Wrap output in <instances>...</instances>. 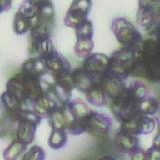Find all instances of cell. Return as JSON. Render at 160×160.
Returning a JSON list of instances; mask_svg holds the SVG:
<instances>
[{"label": "cell", "mask_w": 160, "mask_h": 160, "mask_svg": "<svg viewBox=\"0 0 160 160\" xmlns=\"http://www.w3.org/2000/svg\"><path fill=\"white\" fill-rule=\"evenodd\" d=\"M90 8H91V0H73L68 12L77 15L83 19H87Z\"/></svg>", "instance_id": "cell-17"}, {"label": "cell", "mask_w": 160, "mask_h": 160, "mask_svg": "<svg viewBox=\"0 0 160 160\" xmlns=\"http://www.w3.org/2000/svg\"><path fill=\"white\" fill-rule=\"evenodd\" d=\"M67 104L70 110H71V112L75 116V118L78 119L79 121H81V122H83V120L88 116V114L90 112H91V110L88 107L86 102L83 101V100L80 98L70 100Z\"/></svg>", "instance_id": "cell-13"}, {"label": "cell", "mask_w": 160, "mask_h": 160, "mask_svg": "<svg viewBox=\"0 0 160 160\" xmlns=\"http://www.w3.org/2000/svg\"><path fill=\"white\" fill-rule=\"evenodd\" d=\"M112 30L116 38L125 46H129L134 40L132 26L124 19H115L112 22Z\"/></svg>", "instance_id": "cell-7"}, {"label": "cell", "mask_w": 160, "mask_h": 160, "mask_svg": "<svg viewBox=\"0 0 160 160\" xmlns=\"http://www.w3.org/2000/svg\"><path fill=\"white\" fill-rule=\"evenodd\" d=\"M153 147L157 148L160 150V132L156 135V137L154 139V142H153Z\"/></svg>", "instance_id": "cell-28"}, {"label": "cell", "mask_w": 160, "mask_h": 160, "mask_svg": "<svg viewBox=\"0 0 160 160\" xmlns=\"http://www.w3.org/2000/svg\"><path fill=\"white\" fill-rule=\"evenodd\" d=\"M71 75L75 88L83 93H86L90 88H92L94 85L97 84L96 79L85 71L82 67L72 70Z\"/></svg>", "instance_id": "cell-8"}, {"label": "cell", "mask_w": 160, "mask_h": 160, "mask_svg": "<svg viewBox=\"0 0 160 160\" xmlns=\"http://www.w3.org/2000/svg\"><path fill=\"white\" fill-rule=\"evenodd\" d=\"M48 123L51 129H58V130H65V121L62 110L60 107L55 109L47 116Z\"/></svg>", "instance_id": "cell-21"}, {"label": "cell", "mask_w": 160, "mask_h": 160, "mask_svg": "<svg viewBox=\"0 0 160 160\" xmlns=\"http://www.w3.org/2000/svg\"><path fill=\"white\" fill-rule=\"evenodd\" d=\"M28 1H30L34 5H36V6H39V5H41V4H44L46 2L51 1V0H28Z\"/></svg>", "instance_id": "cell-29"}, {"label": "cell", "mask_w": 160, "mask_h": 160, "mask_svg": "<svg viewBox=\"0 0 160 160\" xmlns=\"http://www.w3.org/2000/svg\"><path fill=\"white\" fill-rule=\"evenodd\" d=\"M31 28L29 31V38L33 39L35 41H40V40L50 38L52 31V24L40 22L35 18H32L31 20Z\"/></svg>", "instance_id": "cell-11"}, {"label": "cell", "mask_w": 160, "mask_h": 160, "mask_svg": "<svg viewBox=\"0 0 160 160\" xmlns=\"http://www.w3.org/2000/svg\"><path fill=\"white\" fill-rule=\"evenodd\" d=\"M30 28H31V21H30V19L24 17L19 12H16L13 20L14 32L18 35H23L29 32Z\"/></svg>", "instance_id": "cell-20"}, {"label": "cell", "mask_w": 160, "mask_h": 160, "mask_svg": "<svg viewBox=\"0 0 160 160\" xmlns=\"http://www.w3.org/2000/svg\"><path fill=\"white\" fill-rule=\"evenodd\" d=\"M34 18L40 22H44V23L54 25L55 11H54V6H53L52 2L49 1V2L39 5L38 8H37L36 16H35Z\"/></svg>", "instance_id": "cell-14"}, {"label": "cell", "mask_w": 160, "mask_h": 160, "mask_svg": "<svg viewBox=\"0 0 160 160\" xmlns=\"http://www.w3.org/2000/svg\"><path fill=\"white\" fill-rule=\"evenodd\" d=\"M21 71L36 77H42L48 73L44 59L40 57H31L27 59L22 64Z\"/></svg>", "instance_id": "cell-10"}, {"label": "cell", "mask_w": 160, "mask_h": 160, "mask_svg": "<svg viewBox=\"0 0 160 160\" xmlns=\"http://www.w3.org/2000/svg\"><path fill=\"white\" fill-rule=\"evenodd\" d=\"M45 156L44 149L38 145H34L24 152L21 160H45Z\"/></svg>", "instance_id": "cell-23"}, {"label": "cell", "mask_w": 160, "mask_h": 160, "mask_svg": "<svg viewBox=\"0 0 160 160\" xmlns=\"http://www.w3.org/2000/svg\"><path fill=\"white\" fill-rule=\"evenodd\" d=\"M114 143L117 149L123 153H130L132 150L138 147V139L136 136L122 130H120L116 134Z\"/></svg>", "instance_id": "cell-9"}, {"label": "cell", "mask_w": 160, "mask_h": 160, "mask_svg": "<svg viewBox=\"0 0 160 160\" xmlns=\"http://www.w3.org/2000/svg\"><path fill=\"white\" fill-rule=\"evenodd\" d=\"M145 160H160V150L152 147L145 152Z\"/></svg>", "instance_id": "cell-25"}, {"label": "cell", "mask_w": 160, "mask_h": 160, "mask_svg": "<svg viewBox=\"0 0 160 160\" xmlns=\"http://www.w3.org/2000/svg\"><path fill=\"white\" fill-rule=\"evenodd\" d=\"M67 140H68V133L65 130L52 129L48 138V145L50 148L58 150L63 148L66 145Z\"/></svg>", "instance_id": "cell-16"}, {"label": "cell", "mask_w": 160, "mask_h": 160, "mask_svg": "<svg viewBox=\"0 0 160 160\" xmlns=\"http://www.w3.org/2000/svg\"><path fill=\"white\" fill-rule=\"evenodd\" d=\"M94 43L92 39H77L74 46V52L80 58H86L92 54Z\"/></svg>", "instance_id": "cell-18"}, {"label": "cell", "mask_w": 160, "mask_h": 160, "mask_svg": "<svg viewBox=\"0 0 160 160\" xmlns=\"http://www.w3.org/2000/svg\"><path fill=\"white\" fill-rule=\"evenodd\" d=\"M0 13H1V10H0Z\"/></svg>", "instance_id": "cell-31"}, {"label": "cell", "mask_w": 160, "mask_h": 160, "mask_svg": "<svg viewBox=\"0 0 160 160\" xmlns=\"http://www.w3.org/2000/svg\"><path fill=\"white\" fill-rule=\"evenodd\" d=\"M130 160H145V152L141 148H135L130 152Z\"/></svg>", "instance_id": "cell-26"}, {"label": "cell", "mask_w": 160, "mask_h": 160, "mask_svg": "<svg viewBox=\"0 0 160 160\" xmlns=\"http://www.w3.org/2000/svg\"><path fill=\"white\" fill-rule=\"evenodd\" d=\"M27 150V146L23 143L19 142L18 140H13L3 151V159L4 160H17L21 157L24 152Z\"/></svg>", "instance_id": "cell-15"}, {"label": "cell", "mask_w": 160, "mask_h": 160, "mask_svg": "<svg viewBox=\"0 0 160 160\" xmlns=\"http://www.w3.org/2000/svg\"><path fill=\"white\" fill-rule=\"evenodd\" d=\"M38 126L39 125L29 121V120L20 119L17 122L16 131H15V139L28 146L29 144H31L34 141Z\"/></svg>", "instance_id": "cell-6"}, {"label": "cell", "mask_w": 160, "mask_h": 160, "mask_svg": "<svg viewBox=\"0 0 160 160\" xmlns=\"http://www.w3.org/2000/svg\"><path fill=\"white\" fill-rule=\"evenodd\" d=\"M85 94L86 100L92 105L95 106H104L105 104H107L109 101V98L106 95L102 88L99 85H94L92 88H90Z\"/></svg>", "instance_id": "cell-12"}, {"label": "cell", "mask_w": 160, "mask_h": 160, "mask_svg": "<svg viewBox=\"0 0 160 160\" xmlns=\"http://www.w3.org/2000/svg\"><path fill=\"white\" fill-rule=\"evenodd\" d=\"M37 8H38V6H36V5L32 4L30 1H28V0H24V1L20 4L17 12H19L21 15H23L24 17H26V18L31 20L32 18H34L35 16H36Z\"/></svg>", "instance_id": "cell-24"}, {"label": "cell", "mask_w": 160, "mask_h": 160, "mask_svg": "<svg viewBox=\"0 0 160 160\" xmlns=\"http://www.w3.org/2000/svg\"><path fill=\"white\" fill-rule=\"evenodd\" d=\"M12 5V0H0V10L1 12L7 11L11 8Z\"/></svg>", "instance_id": "cell-27"}, {"label": "cell", "mask_w": 160, "mask_h": 160, "mask_svg": "<svg viewBox=\"0 0 160 160\" xmlns=\"http://www.w3.org/2000/svg\"><path fill=\"white\" fill-rule=\"evenodd\" d=\"M45 65H46L47 72L51 75L53 78L61 76L63 74L70 73L72 71L70 62L65 58L62 54H60L56 49L52 52L51 55L44 59Z\"/></svg>", "instance_id": "cell-4"}, {"label": "cell", "mask_w": 160, "mask_h": 160, "mask_svg": "<svg viewBox=\"0 0 160 160\" xmlns=\"http://www.w3.org/2000/svg\"><path fill=\"white\" fill-rule=\"evenodd\" d=\"M109 58L104 54H90L83 61L82 68L93 76L98 82L99 78L108 71Z\"/></svg>", "instance_id": "cell-3"}, {"label": "cell", "mask_w": 160, "mask_h": 160, "mask_svg": "<svg viewBox=\"0 0 160 160\" xmlns=\"http://www.w3.org/2000/svg\"><path fill=\"white\" fill-rule=\"evenodd\" d=\"M54 50H55L54 45H53L50 38L40 40V41H35V51H36V57L46 59L49 55L52 54V52L54 51Z\"/></svg>", "instance_id": "cell-19"}, {"label": "cell", "mask_w": 160, "mask_h": 160, "mask_svg": "<svg viewBox=\"0 0 160 160\" xmlns=\"http://www.w3.org/2000/svg\"><path fill=\"white\" fill-rule=\"evenodd\" d=\"M97 160H116L113 156H110V155H105V156H102L98 158Z\"/></svg>", "instance_id": "cell-30"}, {"label": "cell", "mask_w": 160, "mask_h": 160, "mask_svg": "<svg viewBox=\"0 0 160 160\" xmlns=\"http://www.w3.org/2000/svg\"><path fill=\"white\" fill-rule=\"evenodd\" d=\"M83 128L85 132H88L94 136L104 137L110 131L111 120L101 113L91 111L83 120Z\"/></svg>", "instance_id": "cell-2"}, {"label": "cell", "mask_w": 160, "mask_h": 160, "mask_svg": "<svg viewBox=\"0 0 160 160\" xmlns=\"http://www.w3.org/2000/svg\"><path fill=\"white\" fill-rule=\"evenodd\" d=\"M52 82L42 77H36L20 71L10 78L6 83V90L13 96L31 108V104L44 93H49Z\"/></svg>", "instance_id": "cell-1"}, {"label": "cell", "mask_w": 160, "mask_h": 160, "mask_svg": "<svg viewBox=\"0 0 160 160\" xmlns=\"http://www.w3.org/2000/svg\"><path fill=\"white\" fill-rule=\"evenodd\" d=\"M60 106H61V104L49 92V93H44L37 100H35L31 104V109L40 118L43 119V118H47V116L50 113Z\"/></svg>", "instance_id": "cell-5"}, {"label": "cell", "mask_w": 160, "mask_h": 160, "mask_svg": "<svg viewBox=\"0 0 160 160\" xmlns=\"http://www.w3.org/2000/svg\"><path fill=\"white\" fill-rule=\"evenodd\" d=\"M75 34L77 39H92L93 36V25L89 20H84L75 28Z\"/></svg>", "instance_id": "cell-22"}]
</instances>
